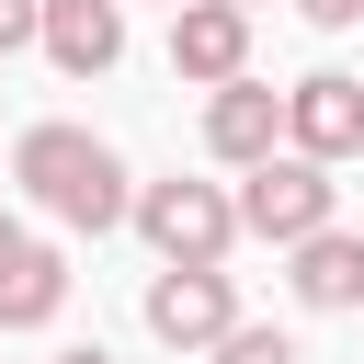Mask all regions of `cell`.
I'll use <instances>...</instances> for the list:
<instances>
[{
    "instance_id": "cell-1",
    "label": "cell",
    "mask_w": 364,
    "mask_h": 364,
    "mask_svg": "<svg viewBox=\"0 0 364 364\" xmlns=\"http://www.w3.org/2000/svg\"><path fill=\"white\" fill-rule=\"evenodd\" d=\"M11 182H23V205L34 216H57V228H125V193H136V171L91 136V125H68V114H46V125H23L11 136Z\"/></svg>"
},
{
    "instance_id": "cell-2",
    "label": "cell",
    "mask_w": 364,
    "mask_h": 364,
    "mask_svg": "<svg viewBox=\"0 0 364 364\" xmlns=\"http://www.w3.org/2000/svg\"><path fill=\"white\" fill-rule=\"evenodd\" d=\"M341 216V182H330V159H307V148H262L250 159V182H239V228L250 239H307V228H330Z\"/></svg>"
},
{
    "instance_id": "cell-3",
    "label": "cell",
    "mask_w": 364,
    "mask_h": 364,
    "mask_svg": "<svg viewBox=\"0 0 364 364\" xmlns=\"http://www.w3.org/2000/svg\"><path fill=\"white\" fill-rule=\"evenodd\" d=\"M125 216L148 228V250L159 262H228L239 250V193H216V182H136L125 193Z\"/></svg>"
},
{
    "instance_id": "cell-4",
    "label": "cell",
    "mask_w": 364,
    "mask_h": 364,
    "mask_svg": "<svg viewBox=\"0 0 364 364\" xmlns=\"http://www.w3.org/2000/svg\"><path fill=\"white\" fill-rule=\"evenodd\" d=\"M228 318H239L228 262H159V273H148V330H159L171 353H205Z\"/></svg>"
},
{
    "instance_id": "cell-5",
    "label": "cell",
    "mask_w": 364,
    "mask_h": 364,
    "mask_svg": "<svg viewBox=\"0 0 364 364\" xmlns=\"http://www.w3.org/2000/svg\"><path fill=\"white\" fill-rule=\"evenodd\" d=\"M239 68H250V11L239 0H171V80L216 91Z\"/></svg>"
},
{
    "instance_id": "cell-6",
    "label": "cell",
    "mask_w": 364,
    "mask_h": 364,
    "mask_svg": "<svg viewBox=\"0 0 364 364\" xmlns=\"http://www.w3.org/2000/svg\"><path fill=\"white\" fill-rule=\"evenodd\" d=\"M284 148L353 159V148H364V80H353V68H307V80L284 91Z\"/></svg>"
},
{
    "instance_id": "cell-7",
    "label": "cell",
    "mask_w": 364,
    "mask_h": 364,
    "mask_svg": "<svg viewBox=\"0 0 364 364\" xmlns=\"http://www.w3.org/2000/svg\"><path fill=\"white\" fill-rule=\"evenodd\" d=\"M262 148H284V91H262V80L239 68V80H216V91H205V159L250 171Z\"/></svg>"
},
{
    "instance_id": "cell-8",
    "label": "cell",
    "mask_w": 364,
    "mask_h": 364,
    "mask_svg": "<svg viewBox=\"0 0 364 364\" xmlns=\"http://www.w3.org/2000/svg\"><path fill=\"white\" fill-rule=\"evenodd\" d=\"M34 46H46V57L68 68V80H102V68L125 57V0H46Z\"/></svg>"
},
{
    "instance_id": "cell-9",
    "label": "cell",
    "mask_w": 364,
    "mask_h": 364,
    "mask_svg": "<svg viewBox=\"0 0 364 364\" xmlns=\"http://www.w3.org/2000/svg\"><path fill=\"white\" fill-rule=\"evenodd\" d=\"M284 284H296V307H364V228H307V239H284Z\"/></svg>"
},
{
    "instance_id": "cell-10",
    "label": "cell",
    "mask_w": 364,
    "mask_h": 364,
    "mask_svg": "<svg viewBox=\"0 0 364 364\" xmlns=\"http://www.w3.org/2000/svg\"><path fill=\"white\" fill-rule=\"evenodd\" d=\"M68 307V262L46 250V239H23L11 262H0V330H46Z\"/></svg>"
},
{
    "instance_id": "cell-11",
    "label": "cell",
    "mask_w": 364,
    "mask_h": 364,
    "mask_svg": "<svg viewBox=\"0 0 364 364\" xmlns=\"http://www.w3.org/2000/svg\"><path fill=\"white\" fill-rule=\"evenodd\" d=\"M205 353H216V364H296V341H284L273 318H228V330H216Z\"/></svg>"
},
{
    "instance_id": "cell-12",
    "label": "cell",
    "mask_w": 364,
    "mask_h": 364,
    "mask_svg": "<svg viewBox=\"0 0 364 364\" xmlns=\"http://www.w3.org/2000/svg\"><path fill=\"white\" fill-rule=\"evenodd\" d=\"M34 23H46V0H0V57H23V46H34Z\"/></svg>"
},
{
    "instance_id": "cell-13",
    "label": "cell",
    "mask_w": 364,
    "mask_h": 364,
    "mask_svg": "<svg viewBox=\"0 0 364 364\" xmlns=\"http://www.w3.org/2000/svg\"><path fill=\"white\" fill-rule=\"evenodd\" d=\"M296 11H307L318 34H341V23H364V0H296Z\"/></svg>"
},
{
    "instance_id": "cell-14",
    "label": "cell",
    "mask_w": 364,
    "mask_h": 364,
    "mask_svg": "<svg viewBox=\"0 0 364 364\" xmlns=\"http://www.w3.org/2000/svg\"><path fill=\"white\" fill-rule=\"evenodd\" d=\"M23 239H34V228H23V216H11V205H0V262H11V250H23Z\"/></svg>"
},
{
    "instance_id": "cell-15",
    "label": "cell",
    "mask_w": 364,
    "mask_h": 364,
    "mask_svg": "<svg viewBox=\"0 0 364 364\" xmlns=\"http://www.w3.org/2000/svg\"><path fill=\"white\" fill-rule=\"evenodd\" d=\"M57 364H114V353H102V341H80V353H57Z\"/></svg>"
},
{
    "instance_id": "cell-16",
    "label": "cell",
    "mask_w": 364,
    "mask_h": 364,
    "mask_svg": "<svg viewBox=\"0 0 364 364\" xmlns=\"http://www.w3.org/2000/svg\"><path fill=\"white\" fill-rule=\"evenodd\" d=\"M239 11H262V0H239Z\"/></svg>"
}]
</instances>
